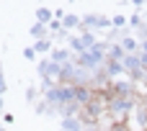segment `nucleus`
Wrapping results in <instances>:
<instances>
[{
  "label": "nucleus",
  "mask_w": 147,
  "mask_h": 131,
  "mask_svg": "<svg viewBox=\"0 0 147 131\" xmlns=\"http://www.w3.org/2000/svg\"><path fill=\"white\" fill-rule=\"evenodd\" d=\"M137 108H140V118L147 129V98H137Z\"/></svg>",
  "instance_id": "1"
},
{
  "label": "nucleus",
  "mask_w": 147,
  "mask_h": 131,
  "mask_svg": "<svg viewBox=\"0 0 147 131\" xmlns=\"http://www.w3.org/2000/svg\"><path fill=\"white\" fill-rule=\"evenodd\" d=\"M109 131H132V129H129V124H127L124 118H119V121H114V124L109 126Z\"/></svg>",
  "instance_id": "2"
},
{
  "label": "nucleus",
  "mask_w": 147,
  "mask_h": 131,
  "mask_svg": "<svg viewBox=\"0 0 147 131\" xmlns=\"http://www.w3.org/2000/svg\"><path fill=\"white\" fill-rule=\"evenodd\" d=\"M142 131H147V129H142Z\"/></svg>",
  "instance_id": "3"
}]
</instances>
